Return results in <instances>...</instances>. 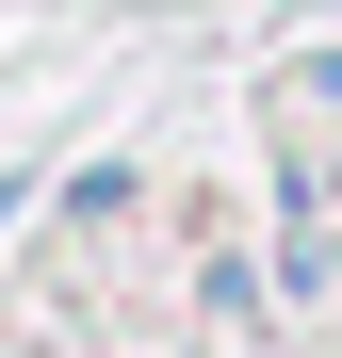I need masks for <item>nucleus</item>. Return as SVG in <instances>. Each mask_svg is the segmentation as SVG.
Wrapping results in <instances>:
<instances>
[]
</instances>
